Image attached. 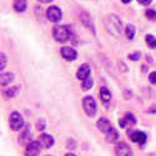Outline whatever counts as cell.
Wrapping results in <instances>:
<instances>
[{"label": "cell", "instance_id": "6da1fadb", "mask_svg": "<svg viewBox=\"0 0 156 156\" xmlns=\"http://www.w3.org/2000/svg\"><path fill=\"white\" fill-rule=\"evenodd\" d=\"M105 27H106V30L112 36H115V37L120 36V33L122 30V24H121V20L119 19V16H116L114 14L108 15V18L105 20Z\"/></svg>", "mask_w": 156, "mask_h": 156}, {"label": "cell", "instance_id": "4316f807", "mask_svg": "<svg viewBox=\"0 0 156 156\" xmlns=\"http://www.w3.org/2000/svg\"><path fill=\"white\" fill-rule=\"evenodd\" d=\"M66 147L70 149V150H74V149L76 147V142H75L73 139H69L68 142H66Z\"/></svg>", "mask_w": 156, "mask_h": 156}, {"label": "cell", "instance_id": "2e32d148", "mask_svg": "<svg viewBox=\"0 0 156 156\" xmlns=\"http://www.w3.org/2000/svg\"><path fill=\"white\" fill-rule=\"evenodd\" d=\"M40 142H41V145H44V147L49 149V147H53L54 145V137L49 135V134H41L40 135Z\"/></svg>", "mask_w": 156, "mask_h": 156}, {"label": "cell", "instance_id": "30bf717a", "mask_svg": "<svg viewBox=\"0 0 156 156\" xmlns=\"http://www.w3.org/2000/svg\"><path fill=\"white\" fill-rule=\"evenodd\" d=\"M119 124H120V126H121L122 129L126 127V126H134V125L136 124V118L134 116L133 112H126V114L124 115V118L119 121Z\"/></svg>", "mask_w": 156, "mask_h": 156}, {"label": "cell", "instance_id": "f546056e", "mask_svg": "<svg viewBox=\"0 0 156 156\" xmlns=\"http://www.w3.org/2000/svg\"><path fill=\"white\" fill-rule=\"evenodd\" d=\"M137 2H139L141 5H145V6H146V5H150V4L152 3V0H137Z\"/></svg>", "mask_w": 156, "mask_h": 156}, {"label": "cell", "instance_id": "83f0119b", "mask_svg": "<svg viewBox=\"0 0 156 156\" xmlns=\"http://www.w3.org/2000/svg\"><path fill=\"white\" fill-rule=\"evenodd\" d=\"M149 81L154 85H156V71H152L149 74Z\"/></svg>", "mask_w": 156, "mask_h": 156}, {"label": "cell", "instance_id": "603a6c76", "mask_svg": "<svg viewBox=\"0 0 156 156\" xmlns=\"http://www.w3.org/2000/svg\"><path fill=\"white\" fill-rule=\"evenodd\" d=\"M145 41L151 49H156V37L154 35H146L145 36Z\"/></svg>", "mask_w": 156, "mask_h": 156}, {"label": "cell", "instance_id": "7402d4cb", "mask_svg": "<svg viewBox=\"0 0 156 156\" xmlns=\"http://www.w3.org/2000/svg\"><path fill=\"white\" fill-rule=\"evenodd\" d=\"M93 85H94V80L89 76V77H86L85 80H83L81 87H83V90H89V89H91V87H93Z\"/></svg>", "mask_w": 156, "mask_h": 156}, {"label": "cell", "instance_id": "7a4b0ae2", "mask_svg": "<svg viewBox=\"0 0 156 156\" xmlns=\"http://www.w3.org/2000/svg\"><path fill=\"white\" fill-rule=\"evenodd\" d=\"M53 36L58 43H65L71 37L70 29L65 25H56L53 28Z\"/></svg>", "mask_w": 156, "mask_h": 156}, {"label": "cell", "instance_id": "52a82bcc", "mask_svg": "<svg viewBox=\"0 0 156 156\" xmlns=\"http://www.w3.org/2000/svg\"><path fill=\"white\" fill-rule=\"evenodd\" d=\"M115 154H116V156H134L131 147L129 145H126L125 142H119V144H116Z\"/></svg>", "mask_w": 156, "mask_h": 156}, {"label": "cell", "instance_id": "d4e9b609", "mask_svg": "<svg viewBox=\"0 0 156 156\" xmlns=\"http://www.w3.org/2000/svg\"><path fill=\"white\" fill-rule=\"evenodd\" d=\"M6 66V56L5 54H2L0 55V70H4Z\"/></svg>", "mask_w": 156, "mask_h": 156}, {"label": "cell", "instance_id": "ac0fdd59", "mask_svg": "<svg viewBox=\"0 0 156 156\" xmlns=\"http://www.w3.org/2000/svg\"><path fill=\"white\" fill-rule=\"evenodd\" d=\"M106 141L111 142V144H115V142L119 141V133L116 131L115 129H111L110 131L106 134Z\"/></svg>", "mask_w": 156, "mask_h": 156}, {"label": "cell", "instance_id": "5bb4252c", "mask_svg": "<svg viewBox=\"0 0 156 156\" xmlns=\"http://www.w3.org/2000/svg\"><path fill=\"white\" fill-rule=\"evenodd\" d=\"M80 20H81L83 25H84V27H85L86 29H90L93 33H95L93 20H91V18H90V15H89V14H86V12H81V15H80Z\"/></svg>", "mask_w": 156, "mask_h": 156}, {"label": "cell", "instance_id": "d6986e66", "mask_svg": "<svg viewBox=\"0 0 156 156\" xmlns=\"http://www.w3.org/2000/svg\"><path fill=\"white\" fill-rule=\"evenodd\" d=\"M100 98L104 102H109L111 100V93L109 91V89L105 87V86H102L100 89Z\"/></svg>", "mask_w": 156, "mask_h": 156}, {"label": "cell", "instance_id": "484cf974", "mask_svg": "<svg viewBox=\"0 0 156 156\" xmlns=\"http://www.w3.org/2000/svg\"><path fill=\"white\" fill-rule=\"evenodd\" d=\"M36 127H37L39 131H43V130L46 127V122H45L43 119H41V120H39L37 124H36Z\"/></svg>", "mask_w": 156, "mask_h": 156}, {"label": "cell", "instance_id": "ba28073f", "mask_svg": "<svg viewBox=\"0 0 156 156\" xmlns=\"http://www.w3.org/2000/svg\"><path fill=\"white\" fill-rule=\"evenodd\" d=\"M127 135L130 136V139H131L134 142H137L139 145H144L146 140H147V136L145 133H142V131H127Z\"/></svg>", "mask_w": 156, "mask_h": 156}, {"label": "cell", "instance_id": "7c38bea8", "mask_svg": "<svg viewBox=\"0 0 156 156\" xmlns=\"http://www.w3.org/2000/svg\"><path fill=\"white\" fill-rule=\"evenodd\" d=\"M96 126H98V129L100 130V131L104 133V134H108L110 130L112 129L110 121H109L106 118H101V119H99V121L96 122Z\"/></svg>", "mask_w": 156, "mask_h": 156}, {"label": "cell", "instance_id": "44dd1931", "mask_svg": "<svg viewBox=\"0 0 156 156\" xmlns=\"http://www.w3.org/2000/svg\"><path fill=\"white\" fill-rule=\"evenodd\" d=\"M135 33H136V29L133 24H129L126 29H125V34H126V37L129 39V40H133L134 36H135Z\"/></svg>", "mask_w": 156, "mask_h": 156}, {"label": "cell", "instance_id": "cb8c5ba5", "mask_svg": "<svg viewBox=\"0 0 156 156\" xmlns=\"http://www.w3.org/2000/svg\"><path fill=\"white\" fill-rule=\"evenodd\" d=\"M145 15H146V18H147L149 20H152V21L156 20V11H155V10H151V9L146 10V11H145Z\"/></svg>", "mask_w": 156, "mask_h": 156}, {"label": "cell", "instance_id": "1f68e13d", "mask_svg": "<svg viewBox=\"0 0 156 156\" xmlns=\"http://www.w3.org/2000/svg\"><path fill=\"white\" fill-rule=\"evenodd\" d=\"M39 2H40V3H45V4H48V3H51L53 0H39Z\"/></svg>", "mask_w": 156, "mask_h": 156}, {"label": "cell", "instance_id": "9a60e30c", "mask_svg": "<svg viewBox=\"0 0 156 156\" xmlns=\"http://www.w3.org/2000/svg\"><path fill=\"white\" fill-rule=\"evenodd\" d=\"M19 91H20V86L19 85H16V86H9V87H6L3 91V95L6 99H11V98H15Z\"/></svg>", "mask_w": 156, "mask_h": 156}, {"label": "cell", "instance_id": "8fae6325", "mask_svg": "<svg viewBox=\"0 0 156 156\" xmlns=\"http://www.w3.org/2000/svg\"><path fill=\"white\" fill-rule=\"evenodd\" d=\"M90 73H91V68H90L89 64H83L79 68V70H77L76 73V77L79 80H85L86 77L90 76Z\"/></svg>", "mask_w": 156, "mask_h": 156}, {"label": "cell", "instance_id": "277c9868", "mask_svg": "<svg viewBox=\"0 0 156 156\" xmlns=\"http://www.w3.org/2000/svg\"><path fill=\"white\" fill-rule=\"evenodd\" d=\"M83 108H84V111L87 116H90V118H93V116H95L96 114V110H98V106H96V101L93 96H86L84 98L83 100Z\"/></svg>", "mask_w": 156, "mask_h": 156}, {"label": "cell", "instance_id": "3957f363", "mask_svg": "<svg viewBox=\"0 0 156 156\" xmlns=\"http://www.w3.org/2000/svg\"><path fill=\"white\" fill-rule=\"evenodd\" d=\"M9 125H10V129L12 131H19V130H21L24 127L23 116L16 111H12L9 116Z\"/></svg>", "mask_w": 156, "mask_h": 156}, {"label": "cell", "instance_id": "5b68a950", "mask_svg": "<svg viewBox=\"0 0 156 156\" xmlns=\"http://www.w3.org/2000/svg\"><path fill=\"white\" fill-rule=\"evenodd\" d=\"M46 18L51 23H59L62 18L61 9L58 6H49V9L46 10Z\"/></svg>", "mask_w": 156, "mask_h": 156}, {"label": "cell", "instance_id": "e0dca14e", "mask_svg": "<svg viewBox=\"0 0 156 156\" xmlns=\"http://www.w3.org/2000/svg\"><path fill=\"white\" fill-rule=\"evenodd\" d=\"M12 80H14V74L12 73H3L0 76V84L2 86H8Z\"/></svg>", "mask_w": 156, "mask_h": 156}, {"label": "cell", "instance_id": "836d02e7", "mask_svg": "<svg viewBox=\"0 0 156 156\" xmlns=\"http://www.w3.org/2000/svg\"><path fill=\"white\" fill-rule=\"evenodd\" d=\"M65 156H76V155H74V154H71V152H69V154H66Z\"/></svg>", "mask_w": 156, "mask_h": 156}, {"label": "cell", "instance_id": "ffe728a7", "mask_svg": "<svg viewBox=\"0 0 156 156\" xmlns=\"http://www.w3.org/2000/svg\"><path fill=\"white\" fill-rule=\"evenodd\" d=\"M14 9L18 12H23L27 10V2L25 0H15L14 2Z\"/></svg>", "mask_w": 156, "mask_h": 156}, {"label": "cell", "instance_id": "4fadbf2b", "mask_svg": "<svg viewBox=\"0 0 156 156\" xmlns=\"http://www.w3.org/2000/svg\"><path fill=\"white\" fill-rule=\"evenodd\" d=\"M19 141H20V144H23L24 146H27L28 144H30V142H31V133H30V126L29 125L21 133V135L19 136Z\"/></svg>", "mask_w": 156, "mask_h": 156}, {"label": "cell", "instance_id": "f1b7e54d", "mask_svg": "<svg viewBox=\"0 0 156 156\" xmlns=\"http://www.w3.org/2000/svg\"><path fill=\"white\" fill-rule=\"evenodd\" d=\"M129 59L133 60V61H136L140 59V53H133V54H129Z\"/></svg>", "mask_w": 156, "mask_h": 156}, {"label": "cell", "instance_id": "d6a6232c", "mask_svg": "<svg viewBox=\"0 0 156 156\" xmlns=\"http://www.w3.org/2000/svg\"><path fill=\"white\" fill-rule=\"evenodd\" d=\"M121 2H122L124 4H129L130 2H131V0H121Z\"/></svg>", "mask_w": 156, "mask_h": 156}, {"label": "cell", "instance_id": "4dcf8cb0", "mask_svg": "<svg viewBox=\"0 0 156 156\" xmlns=\"http://www.w3.org/2000/svg\"><path fill=\"white\" fill-rule=\"evenodd\" d=\"M147 112H150V114L156 112V105H152L151 108H149V109H147Z\"/></svg>", "mask_w": 156, "mask_h": 156}, {"label": "cell", "instance_id": "8992f818", "mask_svg": "<svg viewBox=\"0 0 156 156\" xmlns=\"http://www.w3.org/2000/svg\"><path fill=\"white\" fill-rule=\"evenodd\" d=\"M41 151V142L40 141H31L25 147V156H37Z\"/></svg>", "mask_w": 156, "mask_h": 156}, {"label": "cell", "instance_id": "9c48e42d", "mask_svg": "<svg viewBox=\"0 0 156 156\" xmlns=\"http://www.w3.org/2000/svg\"><path fill=\"white\" fill-rule=\"evenodd\" d=\"M60 54H61V56L65 60H68V61H74L77 58L76 50L73 49V48H70V46H62L61 50H60Z\"/></svg>", "mask_w": 156, "mask_h": 156}]
</instances>
